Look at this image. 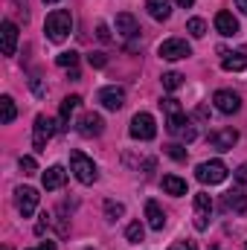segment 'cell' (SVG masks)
<instances>
[{
    "instance_id": "obj_1",
    "label": "cell",
    "mask_w": 247,
    "mask_h": 250,
    "mask_svg": "<svg viewBox=\"0 0 247 250\" xmlns=\"http://www.w3.org/2000/svg\"><path fill=\"white\" fill-rule=\"evenodd\" d=\"M160 108L166 111V128H169V134H175V137H181L186 143H192L195 140V125L189 123V117L184 114L181 102L175 96H169V99L160 102Z\"/></svg>"
},
{
    "instance_id": "obj_32",
    "label": "cell",
    "mask_w": 247,
    "mask_h": 250,
    "mask_svg": "<svg viewBox=\"0 0 247 250\" xmlns=\"http://www.w3.org/2000/svg\"><path fill=\"white\" fill-rule=\"evenodd\" d=\"M96 38H99L102 44H111V41H114V38H111V29H108V23H99V26H96Z\"/></svg>"
},
{
    "instance_id": "obj_25",
    "label": "cell",
    "mask_w": 247,
    "mask_h": 250,
    "mask_svg": "<svg viewBox=\"0 0 247 250\" xmlns=\"http://www.w3.org/2000/svg\"><path fill=\"white\" fill-rule=\"evenodd\" d=\"M186 32H189L192 38H204V35H206V23H204L201 18H189V21H186Z\"/></svg>"
},
{
    "instance_id": "obj_26",
    "label": "cell",
    "mask_w": 247,
    "mask_h": 250,
    "mask_svg": "<svg viewBox=\"0 0 247 250\" xmlns=\"http://www.w3.org/2000/svg\"><path fill=\"white\" fill-rule=\"evenodd\" d=\"M160 82H163V87H166V90H178V87L184 84V76H181V73H175V70H169V73H163V76H160Z\"/></svg>"
},
{
    "instance_id": "obj_33",
    "label": "cell",
    "mask_w": 247,
    "mask_h": 250,
    "mask_svg": "<svg viewBox=\"0 0 247 250\" xmlns=\"http://www.w3.org/2000/svg\"><path fill=\"white\" fill-rule=\"evenodd\" d=\"M87 62H90V67H105L108 59H105V53H90V56H87Z\"/></svg>"
},
{
    "instance_id": "obj_11",
    "label": "cell",
    "mask_w": 247,
    "mask_h": 250,
    "mask_svg": "<svg viewBox=\"0 0 247 250\" xmlns=\"http://www.w3.org/2000/svg\"><path fill=\"white\" fill-rule=\"evenodd\" d=\"M236 143H239V131L236 128H218V131L209 134V146L218 148V151H230Z\"/></svg>"
},
{
    "instance_id": "obj_6",
    "label": "cell",
    "mask_w": 247,
    "mask_h": 250,
    "mask_svg": "<svg viewBox=\"0 0 247 250\" xmlns=\"http://www.w3.org/2000/svg\"><path fill=\"white\" fill-rule=\"evenodd\" d=\"M157 56L166 59V62H181V59H189V56H192V47L186 44L184 38H166V41L157 47Z\"/></svg>"
},
{
    "instance_id": "obj_35",
    "label": "cell",
    "mask_w": 247,
    "mask_h": 250,
    "mask_svg": "<svg viewBox=\"0 0 247 250\" xmlns=\"http://www.w3.org/2000/svg\"><path fill=\"white\" fill-rule=\"evenodd\" d=\"M32 90H35V96H47V87H44V82H41L38 76L32 79Z\"/></svg>"
},
{
    "instance_id": "obj_31",
    "label": "cell",
    "mask_w": 247,
    "mask_h": 250,
    "mask_svg": "<svg viewBox=\"0 0 247 250\" xmlns=\"http://www.w3.org/2000/svg\"><path fill=\"white\" fill-rule=\"evenodd\" d=\"M18 166H21V172H23V175H35V172H38L35 157H29V154H23V157L18 160Z\"/></svg>"
},
{
    "instance_id": "obj_18",
    "label": "cell",
    "mask_w": 247,
    "mask_h": 250,
    "mask_svg": "<svg viewBox=\"0 0 247 250\" xmlns=\"http://www.w3.org/2000/svg\"><path fill=\"white\" fill-rule=\"evenodd\" d=\"M145 218H148V227L151 230H163L166 227V212L160 209V204L157 201H145Z\"/></svg>"
},
{
    "instance_id": "obj_38",
    "label": "cell",
    "mask_w": 247,
    "mask_h": 250,
    "mask_svg": "<svg viewBox=\"0 0 247 250\" xmlns=\"http://www.w3.org/2000/svg\"><path fill=\"white\" fill-rule=\"evenodd\" d=\"M175 3H178L181 9H189V6H195V0H175Z\"/></svg>"
},
{
    "instance_id": "obj_30",
    "label": "cell",
    "mask_w": 247,
    "mask_h": 250,
    "mask_svg": "<svg viewBox=\"0 0 247 250\" xmlns=\"http://www.w3.org/2000/svg\"><path fill=\"white\" fill-rule=\"evenodd\" d=\"M56 64H59V67H76V64H79V53H76V50L62 53V56H56Z\"/></svg>"
},
{
    "instance_id": "obj_5",
    "label": "cell",
    "mask_w": 247,
    "mask_h": 250,
    "mask_svg": "<svg viewBox=\"0 0 247 250\" xmlns=\"http://www.w3.org/2000/svg\"><path fill=\"white\" fill-rule=\"evenodd\" d=\"M56 128H59V125L53 123L50 117H44V114L35 117V125H32V146H35V151H44V148H47V143H50V137L56 134Z\"/></svg>"
},
{
    "instance_id": "obj_36",
    "label": "cell",
    "mask_w": 247,
    "mask_h": 250,
    "mask_svg": "<svg viewBox=\"0 0 247 250\" xmlns=\"http://www.w3.org/2000/svg\"><path fill=\"white\" fill-rule=\"evenodd\" d=\"M236 181H239L242 187H247V163L242 166V169H239V172H236Z\"/></svg>"
},
{
    "instance_id": "obj_17",
    "label": "cell",
    "mask_w": 247,
    "mask_h": 250,
    "mask_svg": "<svg viewBox=\"0 0 247 250\" xmlns=\"http://www.w3.org/2000/svg\"><path fill=\"white\" fill-rule=\"evenodd\" d=\"M117 32H120L123 38L140 35V23H137V18H134L131 12H120V15H117Z\"/></svg>"
},
{
    "instance_id": "obj_13",
    "label": "cell",
    "mask_w": 247,
    "mask_h": 250,
    "mask_svg": "<svg viewBox=\"0 0 247 250\" xmlns=\"http://www.w3.org/2000/svg\"><path fill=\"white\" fill-rule=\"evenodd\" d=\"M99 102H102V108H108V111H120L125 105V90L123 87H102L99 90Z\"/></svg>"
},
{
    "instance_id": "obj_21",
    "label": "cell",
    "mask_w": 247,
    "mask_h": 250,
    "mask_svg": "<svg viewBox=\"0 0 247 250\" xmlns=\"http://www.w3.org/2000/svg\"><path fill=\"white\" fill-rule=\"evenodd\" d=\"M145 9L154 21H169L172 15V0H145Z\"/></svg>"
},
{
    "instance_id": "obj_20",
    "label": "cell",
    "mask_w": 247,
    "mask_h": 250,
    "mask_svg": "<svg viewBox=\"0 0 247 250\" xmlns=\"http://www.w3.org/2000/svg\"><path fill=\"white\" fill-rule=\"evenodd\" d=\"M224 209L227 212H247V195L242 189H233L224 195Z\"/></svg>"
},
{
    "instance_id": "obj_2",
    "label": "cell",
    "mask_w": 247,
    "mask_h": 250,
    "mask_svg": "<svg viewBox=\"0 0 247 250\" xmlns=\"http://www.w3.org/2000/svg\"><path fill=\"white\" fill-rule=\"evenodd\" d=\"M70 29H73V15L64 12V9L50 12L47 21H44V32H47V38H50L53 44H62L64 38L70 35Z\"/></svg>"
},
{
    "instance_id": "obj_10",
    "label": "cell",
    "mask_w": 247,
    "mask_h": 250,
    "mask_svg": "<svg viewBox=\"0 0 247 250\" xmlns=\"http://www.w3.org/2000/svg\"><path fill=\"white\" fill-rule=\"evenodd\" d=\"M76 131H79L82 137H99V134L105 131V120H102L99 114H82L79 123H76Z\"/></svg>"
},
{
    "instance_id": "obj_12",
    "label": "cell",
    "mask_w": 247,
    "mask_h": 250,
    "mask_svg": "<svg viewBox=\"0 0 247 250\" xmlns=\"http://www.w3.org/2000/svg\"><path fill=\"white\" fill-rule=\"evenodd\" d=\"M212 102H215V108H218L221 114H236V111L242 108V99H239V93H233V90H215Z\"/></svg>"
},
{
    "instance_id": "obj_29",
    "label": "cell",
    "mask_w": 247,
    "mask_h": 250,
    "mask_svg": "<svg viewBox=\"0 0 247 250\" xmlns=\"http://www.w3.org/2000/svg\"><path fill=\"white\" fill-rule=\"evenodd\" d=\"M166 154H169L172 160H178V163L186 160V148L181 146V143H169V146H166Z\"/></svg>"
},
{
    "instance_id": "obj_19",
    "label": "cell",
    "mask_w": 247,
    "mask_h": 250,
    "mask_svg": "<svg viewBox=\"0 0 247 250\" xmlns=\"http://www.w3.org/2000/svg\"><path fill=\"white\" fill-rule=\"evenodd\" d=\"M41 184H44L47 192H50V189H62L64 184H67V172H64L62 166H50V169L41 175Z\"/></svg>"
},
{
    "instance_id": "obj_14",
    "label": "cell",
    "mask_w": 247,
    "mask_h": 250,
    "mask_svg": "<svg viewBox=\"0 0 247 250\" xmlns=\"http://www.w3.org/2000/svg\"><path fill=\"white\" fill-rule=\"evenodd\" d=\"M0 47H3V56H15L18 50V26L12 21H3L0 26Z\"/></svg>"
},
{
    "instance_id": "obj_9",
    "label": "cell",
    "mask_w": 247,
    "mask_h": 250,
    "mask_svg": "<svg viewBox=\"0 0 247 250\" xmlns=\"http://www.w3.org/2000/svg\"><path fill=\"white\" fill-rule=\"evenodd\" d=\"M212 218V198L206 192L195 195V230H206Z\"/></svg>"
},
{
    "instance_id": "obj_39",
    "label": "cell",
    "mask_w": 247,
    "mask_h": 250,
    "mask_svg": "<svg viewBox=\"0 0 247 250\" xmlns=\"http://www.w3.org/2000/svg\"><path fill=\"white\" fill-rule=\"evenodd\" d=\"M236 6H239V9H242V12L247 15V0H236Z\"/></svg>"
},
{
    "instance_id": "obj_40",
    "label": "cell",
    "mask_w": 247,
    "mask_h": 250,
    "mask_svg": "<svg viewBox=\"0 0 247 250\" xmlns=\"http://www.w3.org/2000/svg\"><path fill=\"white\" fill-rule=\"evenodd\" d=\"M44 3H59V0H44Z\"/></svg>"
},
{
    "instance_id": "obj_7",
    "label": "cell",
    "mask_w": 247,
    "mask_h": 250,
    "mask_svg": "<svg viewBox=\"0 0 247 250\" xmlns=\"http://www.w3.org/2000/svg\"><path fill=\"white\" fill-rule=\"evenodd\" d=\"M128 131H131L134 140H143V143H145V140H154V137H157L154 117L145 114V111H143V114H134V120H131V128H128Z\"/></svg>"
},
{
    "instance_id": "obj_22",
    "label": "cell",
    "mask_w": 247,
    "mask_h": 250,
    "mask_svg": "<svg viewBox=\"0 0 247 250\" xmlns=\"http://www.w3.org/2000/svg\"><path fill=\"white\" fill-rule=\"evenodd\" d=\"M79 105H82V96H76V93H73V96H64L62 111H59V128H67V125H70V114H73Z\"/></svg>"
},
{
    "instance_id": "obj_37",
    "label": "cell",
    "mask_w": 247,
    "mask_h": 250,
    "mask_svg": "<svg viewBox=\"0 0 247 250\" xmlns=\"http://www.w3.org/2000/svg\"><path fill=\"white\" fill-rule=\"evenodd\" d=\"M32 250H56V245H53V242H41L38 248H32Z\"/></svg>"
},
{
    "instance_id": "obj_27",
    "label": "cell",
    "mask_w": 247,
    "mask_h": 250,
    "mask_svg": "<svg viewBox=\"0 0 247 250\" xmlns=\"http://www.w3.org/2000/svg\"><path fill=\"white\" fill-rule=\"evenodd\" d=\"M143 233H145V230H143V224H140V221H131V224L125 227V239H128V242H134V245H140V242H143Z\"/></svg>"
},
{
    "instance_id": "obj_15",
    "label": "cell",
    "mask_w": 247,
    "mask_h": 250,
    "mask_svg": "<svg viewBox=\"0 0 247 250\" xmlns=\"http://www.w3.org/2000/svg\"><path fill=\"white\" fill-rule=\"evenodd\" d=\"M215 29H218V35L233 38V35H239V21L233 18V12H218L215 15Z\"/></svg>"
},
{
    "instance_id": "obj_3",
    "label": "cell",
    "mask_w": 247,
    "mask_h": 250,
    "mask_svg": "<svg viewBox=\"0 0 247 250\" xmlns=\"http://www.w3.org/2000/svg\"><path fill=\"white\" fill-rule=\"evenodd\" d=\"M70 172H73V175H76V181H79V184H84V187L96 184V178H99L96 163H93L87 154H82V151H70Z\"/></svg>"
},
{
    "instance_id": "obj_28",
    "label": "cell",
    "mask_w": 247,
    "mask_h": 250,
    "mask_svg": "<svg viewBox=\"0 0 247 250\" xmlns=\"http://www.w3.org/2000/svg\"><path fill=\"white\" fill-rule=\"evenodd\" d=\"M105 215H108V221H117L125 215V207L120 201H105Z\"/></svg>"
},
{
    "instance_id": "obj_23",
    "label": "cell",
    "mask_w": 247,
    "mask_h": 250,
    "mask_svg": "<svg viewBox=\"0 0 247 250\" xmlns=\"http://www.w3.org/2000/svg\"><path fill=\"white\" fill-rule=\"evenodd\" d=\"M163 192L181 198V195H186V181L178 178V175H163Z\"/></svg>"
},
{
    "instance_id": "obj_16",
    "label": "cell",
    "mask_w": 247,
    "mask_h": 250,
    "mask_svg": "<svg viewBox=\"0 0 247 250\" xmlns=\"http://www.w3.org/2000/svg\"><path fill=\"white\" fill-rule=\"evenodd\" d=\"M221 67L227 73H242V70H247V53L245 50H239V53H224L221 50Z\"/></svg>"
},
{
    "instance_id": "obj_4",
    "label": "cell",
    "mask_w": 247,
    "mask_h": 250,
    "mask_svg": "<svg viewBox=\"0 0 247 250\" xmlns=\"http://www.w3.org/2000/svg\"><path fill=\"white\" fill-rule=\"evenodd\" d=\"M195 178H198L201 184H206V187H215V184L227 181V166H224L221 160H206V163H198Z\"/></svg>"
},
{
    "instance_id": "obj_34",
    "label": "cell",
    "mask_w": 247,
    "mask_h": 250,
    "mask_svg": "<svg viewBox=\"0 0 247 250\" xmlns=\"http://www.w3.org/2000/svg\"><path fill=\"white\" fill-rule=\"evenodd\" d=\"M169 250H198V245H195L192 239H186V242H175Z\"/></svg>"
},
{
    "instance_id": "obj_24",
    "label": "cell",
    "mask_w": 247,
    "mask_h": 250,
    "mask_svg": "<svg viewBox=\"0 0 247 250\" xmlns=\"http://www.w3.org/2000/svg\"><path fill=\"white\" fill-rule=\"evenodd\" d=\"M18 117V108H15V99L12 96H3L0 99V123L3 125H12Z\"/></svg>"
},
{
    "instance_id": "obj_8",
    "label": "cell",
    "mask_w": 247,
    "mask_h": 250,
    "mask_svg": "<svg viewBox=\"0 0 247 250\" xmlns=\"http://www.w3.org/2000/svg\"><path fill=\"white\" fill-rule=\"evenodd\" d=\"M15 207H18V212L23 218H29L35 212V207H38V192L32 187H18L15 189Z\"/></svg>"
}]
</instances>
